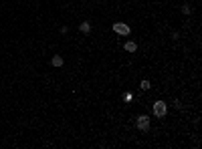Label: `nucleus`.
<instances>
[{"label":"nucleus","instance_id":"1","mask_svg":"<svg viewBox=\"0 0 202 149\" xmlns=\"http://www.w3.org/2000/svg\"><path fill=\"white\" fill-rule=\"evenodd\" d=\"M166 111H168V107H166V103L164 101H156L154 103V115L156 117H164L166 115Z\"/></svg>","mask_w":202,"mask_h":149},{"label":"nucleus","instance_id":"2","mask_svg":"<svg viewBox=\"0 0 202 149\" xmlns=\"http://www.w3.org/2000/svg\"><path fill=\"white\" fill-rule=\"evenodd\" d=\"M113 30L117 34H123V36H128V34L131 32V28H129L128 24H123V22H115V24H113Z\"/></svg>","mask_w":202,"mask_h":149},{"label":"nucleus","instance_id":"3","mask_svg":"<svg viewBox=\"0 0 202 149\" xmlns=\"http://www.w3.org/2000/svg\"><path fill=\"white\" fill-rule=\"evenodd\" d=\"M135 125H137L140 131H148L150 129V119L146 115H141V117H137V123H135Z\"/></svg>","mask_w":202,"mask_h":149},{"label":"nucleus","instance_id":"4","mask_svg":"<svg viewBox=\"0 0 202 149\" xmlns=\"http://www.w3.org/2000/svg\"><path fill=\"white\" fill-rule=\"evenodd\" d=\"M125 50H128V53H135V50H137V44H135L134 41H128L125 42Z\"/></svg>","mask_w":202,"mask_h":149},{"label":"nucleus","instance_id":"5","mask_svg":"<svg viewBox=\"0 0 202 149\" xmlns=\"http://www.w3.org/2000/svg\"><path fill=\"white\" fill-rule=\"evenodd\" d=\"M51 62H53V67H63V56H61V54H55Z\"/></svg>","mask_w":202,"mask_h":149},{"label":"nucleus","instance_id":"6","mask_svg":"<svg viewBox=\"0 0 202 149\" xmlns=\"http://www.w3.org/2000/svg\"><path fill=\"white\" fill-rule=\"evenodd\" d=\"M81 32H85V34H87V32H91V24H89V22H81Z\"/></svg>","mask_w":202,"mask_h":149},{"label":"nucleus","instance_id":"7","mask_svg":"<svg viewBox=\"0 0 202 149\" xmlns=\"http://www.w3.org/2000/svg\"><path fill=\"white\" fill-rule=\"evenodd\" d=\"M182 12H184V14H190V12H192V8H190V4H184V6H182Z\"/></svg>","mask_w":202,"mask_h":149},{"label":"nucleus","instance_id":"8","mask_svg":"<svg viewBox=\"0 0 202 149\" xmlns=\"http://www.w3.org/2000/svg\"><path fill=\"white\" fill-rule=\"evenodd\" d=\"M141 89H144V91H148L150 87H152V85H150V81H141V85H140Z\"/></svg>","mask_w":202,"mask_h":149}]
</instances>
